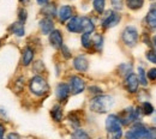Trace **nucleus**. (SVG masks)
<instances>
[{
	"instance_id": "nucleus-28",
	"label": "nucleus",
	"mask_w": 156,
	"mask_h": 139,
	"mask_svg": "<svg viewBox=\"0 0 156 139\" xmlns=\"http://www.w3.org/2000/svg\"><path fill=\"white\" fill-rule=\"evenodd\" d=\"M93 46L95 47L96 50H102V47H103V36L100 35V34H96L94 35L93 37Z\"/></svg>"
},
{
	"instance_id": "nucleus-24",
	"label": "nucleus",
	"mask_w": 156,
	"mask_h": 139,
	"mask_svg": "<svg viewBox=\"0 0 156 139\" xmlns=\"http://www.w3.org/2000/svg\"><path fill=\"white\" fill-rule=\"evenodd\" d=\"M144 23L147 24V26L150 30H155L156 29V16L151 12H148V15L144 18Z\"/></svg>"
},
{
	"instance_id": "nucleus-32",
	"label": "nucleus",
	"mask_w": 156,
	"mask_h": 139,
	"mask_svg": "<svg viewBox=\"0 0 156 139\" xmlns=\"http://www.w3.org/2000/svg\"><path fill=\"white\" fill-rule=\"evenodd\" d=\"M69 121H70L73 126H76V127H78V126L80 125V120H79V118L77 116L76 113H70V114H69Z\"/></svg>"
},
{
	"instance_id": "nucleus-20",
	"label": "nucleus",
	"mask_w": 156,
	"mask_h": 139,
	"mask_svg": "<svg viewBox=\"0 0 156 139\" xmlns=\"http://www.w3.org/2000/svg\"><path fill=\"white\" fill-rule=\"evenodd\" d=\"M51 115L54 121L57 122H60L62 118H64V112H62V107L60 104H54L51 109Z\"/></svg>"
},
{
	"instance_id": "nucleus-19",
	"label": "nucleus",
	"mask_w": 156,
	"mask_h": 139,
	"mask_svg": "<svg viewBox=\"0 0 156 139\" xmlns=\"http://www.w3.org/2000/svg\"><path fill=\"white\" fill-rule=\"evenodd\" d=\"M13 35L18 36V37H23L25 35V29H24V23L22 22H15L13 24H11L10 29H9Z\"/></svg>"
},
{
	"instance_id": "nucleus-46",
	"label": "nucleus",
	"mask_w": 156,
	"mask_h": 139,
	"mask_svg": "<svg viewBox=\"0 0 156 139\" xmlns=\"http://www.w3.org/2000/svg\"><path fill=\"white\" fill-rule=\"evenodd\" d=\"M0 139H4V138H2V137H0Z\"/></svg>"
},
{
	"instance_id": "nucleus-39",
	"label": "nucleus",
	"mask_w": 156,
	"mask_h": 139,
	"mask_svg": "<svg viewBox=\"0 0 156 139\" xmlns=\"http://www.w3.org/2000/svg\"><path fill=\"white\" fill-rule=\"evenodd\" d=\"M151 47H153V49L156 52V35H154L153 39H151Z\"/></svg>"
},
{
	"instance_id": "nucleus-11",
	"label": "nucleus",
	"mask_w": 156,
	"mask_h": 139,
	"mask_svg": "<svg viewBox=\"0 0 156 139\" xmlns=\"http://www.w3.org/2000/svg\"><path fill=\"white\" fill-rule=\"evenodd\" d=\"M48 36H49V43L54 49H60L64 46V37L60 30L54 29Z\"/></svg>"
},
{
	"instance_id": "nucleus-8",
	"label": "nucleus",
	"mask_w": 156,
	"mask_h": 139,
	"mask_svg": "<svg viewBox=\"0 0 156 139\" xmlns=\"http://www.w3.org/2000/svg\"><path fill=\"white\" fill-rule=\"evenodd\" d=\"M69 85L72 95H79L85 90V80L79 76H71L69 79Z\"/></svg>"
},
{
	"instance_id": "nucleus-5",
	"label": "nucleus",
	"mask_w": 156,
	"mask_h": 139,
	"mask_svg": "<svg viewBox=\"0 0 156 139\" xmlns=\"http://www.w3.org/2000/svg\"><path fill=\"white\" fill-rule=\"evenodd\" d=\"M148 128L149 127H147L143 122L137 121L125 133V139H147Z\"/></svg>"
},
{
	"instance_id": "nucleus-9",
	"label": "nucleus",
	"mask_w": 156,
	"mask_h": 139,
	"mask_svg": "<svg viewBox=\"0 0 156 139\" xmlns=\"http://www.w3.org/2000/svg\"><path fill=\"white\" fill-rule=\"evenodd\" d=\"M124 85H125V89L129 94H136L139 89V79H138V76L136 73H130L124 82Z\"/></svg>"
},
{
	"instance_id": "nucleus-40",
	"label": "nucleus",
	"mask_w": 156,
	"mask_h": 139,
	"mask_svg": "<svg viewBox=\"0 0 156 139\" xmlns=\"http://www.w3.org/2000/svg\"><path fill=\"white\" fill-rule=\"evenodd\" d=\"M149 12H151V13H154L156 16V2H154L153 5H151V7H150V10H149Z\"/></svg>"
},
{
	"instance_id": "nucleus-13",
	"label": "nucleus",
	"mask_w": 156,
	"mask_h": 139,
	"mask_svg": "<svg viewBox=\"0 0 156 139\" xmlns=\"http://www.w3.org/2000/svg\"><path fill=\"white\" fill-rule=\"evenodd\" d=\"M66 28L72 34H79L82 33V17L80 16H73L67 22Z\"/></svg>"
},
{
	"instance_id": "nucleus-3",
	"label": "nucleus",
	"mask_w": 156,
	"mask_h": 139,
	"mask_svg": "<svg viewBox=\"0 0 156 139\" xmlns=\"http://www.w3.org/2000/svg\"><path fill=\"white\" fill-rule=\"evenodd\" d=\"M139 114H140L139 108L135 109L133 107H127L124 110H121L118 114V116L121 121L122 126H129V125H133L139 120Z\"/></svg>"
},
{
	"instance_id": "nucleus-14",
	"label": "nucleus",
	"mask_w": 156,
	"mask_h": 139,
	"mask_svg": "<svg viewBox=\"0 0 156 139\" xmlns=\"http://www.w3.org/2000/svg\"><path fill=\"white\" fill-rule=\"evenodd\" d=\"M40 30L43 35H49L53 30H54V22L52 18H47L43 17L42 19L40 20Z\"/></svg>"
},
{
	"instance_id": "nucleus-43",
	"label": "nucleus",
	"mask_w": 156,
	"mask_h": 139,
	"mask_svg": "<svg viewBox=\"0 0 156 139\" xmlns=\"http://www.w3.org/2000/svg\"><path fill=\"white\" fill-rule=\"evenodd\" d=\"M0 115H1V116H2V118H4V116H5V118H6V113H5V110H4V109H2V108H0Z\"/></svg>"
},
{
	"instance_id": "nucleus-25",
	"label": "nucleus",
	"mask_w": 156,
	"mask_h": 139,
	"mask_svg": "<svg viewBox=\"0 0 156 139\" xmlns=\"http://www.w3.org/2000/svg\"><path fill=\"white\" fill-rule=\"evenodd\" d=\"M143 5H144V0H126V6L132 11L140 10Z\"/></svg>"
},
{
	"instance_id": "nucleus-27",
	"label": "nucleus",
	"mask_w": 156,
	"mask_h": 139,
	"mask_svg": "<svg viewBox=\"0 0 156 139\" xmlns=\"http://www.w3.org/2000/svg\"><path fill=\"white\" fill-rule=\"evenodd\" d=\"M71 139H91L90 136L82 128H77L72 134H71Z\"/></svg>"
},
{
	"instance_id": "nucleus-2",
	"label": "nucleus",
	"mask_w": 156,
	"mask_h": 139,
	"mask_svg": "<svg viewBox=\"0 0 156 139\" xmlns=\"http://www.w3.org/2000/svg\"><path fill=\"white\" fill-rule=\"evenodd\" d=\"M29 89L30 91L37 96V97H42L44 95L48 94L49 91V85L47 83V80L44 79L41 76H35L31 79L29 80Z\"/></svg>"
},
{
	"instance_id": "nucleus-21",
	"label": "nucleus",
	"mask_w": 156,
	"mask_h": 139,
	"mask_svg": "<svg viewBox=\"0 0 156 139\" xmlns=\"http://www.w3.org/2000/svg\"><path fill=\"white\" fill-rule=\"evenodd\" d=\"M139 112L143 115H153L154 112H155V108H154V106L150 102L144 101V102H142V104L139 107Z\"/></svg>"
},
{
	"instance_id": "nucleus-1",
	"label": "nucleus",
	"mask_w": 156,
	"mask_h": 139,
	"mask_svg": "<svg viewBox=\"0 0 156 139\" xmlns=\"http://www.w3.org/2000/svg\"><path fill=\"white\" fill-rule=\"evenodd\" d=\"M114 107V99L109 95H98L90 99L89 108L98 114H105Z\"/></svg>"
},
{
	"instance_id": "nucleus-4",
	"label": "nucleus",
	"mask_w": 156,
	"mask_h": 139,
	"mask_svg": "<svg viewBox=\"0 0 156 139\" xmlns=\"http://www.w3.org/2000/svg\"><path fill=\"white\" fill-rule=\"evenodd\" d=\"M121 40H122L125 46L131 47V48L135 47L138 43V40H139V34H138V30H137L136 26L127 25L121 33Z\"/></svg>"
},
{
	"instance_id": "nucleus-23",
	"label": "nucleus",
	"mask_w": 156,
	"mask_h": 139,
	"mask_svg": "<svg viewBox=\"0 0 156 139\" xmlns=\"http://www.w3.org/2000/svg\"><path fill=\"white\" fill-rule=\"evenodd\" d=\"M118 71H119V73H120L122 77L126 78L130 73H132V64H130V62L121 64V65L118 67Z\"/></svg>"
},
{
	"instance_id": "nucleus-22",
	"label": "nucleus",
	"mask_w": 156,
	"mask_h": 139,
	"mask_svg": "<svg viewBox=\"0 0 156 139\" xmlns=\"http://www.w3.org/2000/svg\"><path fill=\"white\" fill-rule=\"evenodd\" d=\"M137 76H138V79H139V84H140L142 86L147 88L148 84H149V80H148V77H147L145 70H144L142 66L138 67V73H137Z\"/></svg>"
},
{
	"instance_id": "nucleus-15",
	"label": "nucleus",
	"mask_w": 156,
	"mask_h": 139,
	"mask_svg": "<svg viewBox=\"0 0 156 139\" xmlns=\"http://www.w3.org/2000/svg\"><path fill=\"white\" fill-rule=\"evenodd\" d=\"M73 67L78 72H87L89 68V61L84 55H78L73 59Z\"/></svg>"
},
{
	"instance_id": "nucleus-36",
	"label": "nucleus",
	"mask_w": 156,
	"mask_h": 139,
	"mask_svg": "<svg viewBox=\"0 0 156 139\" xmlns=\"http://www.w3.org/2000/svg\"><path fill=\"white\" fill-rule=\"evenodd\" d=\"M147 139H156V126H154V127H149V128H148Z\"/></svg>"
},
{
	"instance_id": "nucleus-7",
	"label": "nucleus",
	"mask_w": 156,
	"mask_h": 139,
	"mask_svg": "<svg viewBox=\"0 0 156 139\" xmlns=\"http://www.w3.org/2000/svg\"><path fill=\"white\" fill-rule=\"evenodd\" d=\"M106 131L108 134L122 132V123L117 114H109L106 119Z\"/></svg>"
},
{
	"instance_id": "nucleus-18",
	"label": "nucleus",
	"mask_w": 156,
	"mask_h": 139,
	"mask_svg": "<svg viewBox=\"0 0 156 139\" xmlns=\"http://www.w3.org/2000/svg\"><path fill=\"white\" fill-rule=\"evenodd\" d=\"M95 30V24L91 18L89 17H82V33L83 34H91Z\"/></svg>"
},
{
	"instance_id": "nucleus-6",
	"label": "nucleus",
	"mask_w": 156,
	"mask_h": 139,
	"mask_svg": "<svg viewBox=\"0 0 156 139\" xmlns=\"http://www.w3.org/2000/svg\"><path fill=\"white\" fill-rule=\"evenodd\" d=\"M121 20V15L114 11V10H109L107 12H105V15H102V19H101V26L105 29H111L117 26Z\"/></svg>"
},
{
	"instance_id": "nucleus-45",
	"label": "nucleus",
	"mask_w": 156,
	"mask_h": 139,
	"mask_svg": "<svg viewBox=\"0 0 156 139\" xmlns=\"http://www.w3.org/2000/svg\"><path fill=\"white\" fill-rule=\"evenodd\" d=\"M20 2H24V1H25V0H20Z\"/></svg>"
},
{
	"instance_id": "nucleus-29",
	"label": "nucleus",
	"mask_w": 156,
	"mask_h": 139,
	"mask_svg": "<svg viewBox=\"0 0 156 139\" xmlns=\"http://www.w3.org/2000/svg\"><path fill=\"white\" fill-rule=\"evenodd\" d=\"M105 5H106V0H94V2H93L94 10L98 12V15H103V12H105Z\"/></svg>"
},
{
	"instance_id": "nucleus-31",
	"label": "nucleus",
	"mask_w": 156,
	"mask_h": 139,
	"mask_svg": "<svg viewBox=\"0 0 156 139\" xmlns=\"http://www.w3.org/2000/svg\"><path fill=\"white\" fill-rule=\"evenodd\" d=\"M145 58H147V60H148L149 62L155 64V65H156V52L154 50V49L148 50V52L145 53Z\"/></svg>"
},
{
	"instance_id": "nucleus-38",
	"label": "nucleus",
	"mask_w": 156,
	"mask_h": 139,
	"mask_svg": "<svg viewBox=\"0 0 156 139\" xmlns=\"http://www.w3.org/2000/svg\"><path fill=\"white\" fill-rule=\"evenodd\" d=\"M6 139H20V136L16 132H11L7 134V138Z\"/></svg>"
},
{
	"instance_id": "nucleus-48",
	"label": "nucleus",
	"mask_w": 156,
	"mask_h": 139,
	"mask_svg": "<svg viewBox=\"0 0 156 139\" xmlns=\"http://www.w3.org/2000/svg\"><path fill=\"white\" fill-rule=\"evenodd\" d=\"M151 1H154V0H151Z\"/></svg>"
},
{
	"instance_id": "nucleus-41",
	"label": "nucleus",
	"mask_w": 156,
	"mask_h": 139,
	"mask_svg": "<svg viewBox=\"0 0 156 139\" xmlns=\"http://www.w3.org/2000/svg\"><path fill=\"white\" fill-rule=\"evenodd\" d=\"M48 1L49 0H37V4H39L40 6H44V5L48 4Z\"/></svg>"
},
{
	"instance_id": "nucleus-12",
	"label": "nucleus",
	"mask_w": 156,
	"mask_h": 139,
	"mask_svg": "<svg viewBox=\"0 0 156 139\" xmlns=\"http://www.w3.org/2000/svg\"><path fill=\"white\" fill-rule=\"evenodd\" d=\"M73 17V7L70 5H62L58 10V18L61 23H65Z\"/></svg>"
},
{
	"instance_id": "nucleus-16",
	"label": "nucleus",
	"mask_w": 156,
	"mask_h": 139,
	"mask_svg": "<svg viewBox=\"0 0 156 139\" xmlns=\"http://www.w3.org/2000/svg\"><path fill=\"white\" fill-rule=\"evenodd\" d=\"M34 57H35L34 49H33L31 47L27 46V47L23 49V52H22V65H23V66H29V65L33 62Z\"/></svg>"
},
{
	"instance_id": "nucleus-30",
	"label": "nucleus",
	"mask_w": 156,
	"mask_h": 139,
	"mask_svg": "<svg viewBox=\"0 0 156 139\" xmlns=\"http://www.w3.org/2000/svg\"><path fill=\"white\" fill-rule=\"evenodd\" d=\"M111 5L114 11H120L124 7V0H111Z\"/></svg>"
},
{
	"instance_id": "nucleus-42",
	"label": "nucleus",
	"mask_w": 156,
	"mask_h": 139,
	"mask_svg": "<svg viewBox=\"0 0 156 139\" xmlns=\"http://www.w3.org/2000/svg\"><path fill=\"white\" fill-rule=\"evenodd\" d=\"M4 133H5V127H4V125L0 123V137H2Z\"/></svg>"
},
{
	"instance_id": "nucleus-37",
	"label": "nucleus",
	"mask_w": 156,
	"mask_h": 139,
	"mask_svg": "<svg viewBox=\"0 0 156 139\" xmlns=\"http://www.w3.org/2000/svg\"><path fill=\"white\" fill-rule=\"evenodd\" d=\"M60 49H61L62 57H64L65 59H70V58H71V52H70V49L67 48V46H65V44H64V46H62Z\"/></svg>"
},
{
	"instance_id": "nucleus-34",
	"label": "nucleus",
	"mask_w": 156,
	"mask_h": 139,
	"mask_svg": "<svg viewBox=\"0 0 156 139\" xmlns=\"http://www.w3.org/2000/svg\"><path fill=\"white\" fill-rule=\"evenodd\" d=\"M147 77H148V80L155 82L156 80V67H151V68L147 72Z\"/></svg>"
},
{
	"instance_id": "nucleus-17",
	"label": "nucleus",
	"mask_w": 156,
	"mask_h": 139,
	"mask_svg": "<svg viewBox=\"0 0 156 139\" xmlns=\"http://www.w3.org/2000/svg\"><path fill=\"white\" fill-rule=\"evenodd\" d=\"M41 13L47 17V18H54L55 16H58V11H57V6L55 4H47L44 6H42V10H41Z\"/></svg>"
},
{
	"instance_id": "nucleus-33",
	"label": "nucleus",
	"mask_w": 156,
	"mask_h": 139,
	"mask_svg": "<svg viewBox=\"0 0 156 139\" xmlns=\"http://www.w3.org/2000/svg\"><path fill=\"white\" fill-rule=\"evenodd\" d=\"M89 92L93 94L94 97H95V96H98V95H102V89L96 86V85H91V86H89Z\"/></svg>"
},
{
	"instance_id": "nucleus-47",
	"label": "nucleus",
	"mask_w": 156,
	"mask_h": 139,
	"mask_svg": "<svg viewBox=\"0 0 156 139\" xmlns=\"http://www.w3.org/2000/svg\"><path fill=\"white\" fill-rule=\"evenodd\" d=\"M98 139H102V138H98Z\"/></svg>"
},
{
	"instance_id": "nucleus-44",
	"label": "nucleus",
	"mask_w": 156,
	"mask_h": 139,
	"mask_svg": "<svg viewBox=\"0 0 156 139\" xmlns=\"http://www.w3.org/2000/svg\"><path fill=\"white\" fill-rule=\"evenodd\" d=\"M153 123L156 126V110L154 112V114H153Z\"/></svg>"
},
{
	"instance_id": "nucleus-35",
	"label": "nucleus",
	"mask_w": 156,
	"mask_h": 139,
	"mask_svg": "<svg viewBox=\"0 0 156 139\" xmlns=\"http://www.w3.org/2000/svg\"><path fill=\"white\" fill-rule=\"evenodd\" d=\"M28 18V12H27V10L25 9H20V11H18V19L20 22L22 23H24L25 20Z\"/></svg>"
},
{
	"instance_id": "nucleus-10",
	"label": "nucleus",
	"mask_w": 156,
	"mask_h": 139,
	"mask_svg": "<svg viewBox=\"0 0 156 139\" xmlns=\"http://www.w3.org/2000/svg\"><path fill=\"white\" fill-rule=\"evenodd\" d=\"M71 95V90H70V85L66 83H59L55 88V96L58 99L59 102H66Z\"/></svg>"
},
{
	"instance_id": "nucleus-26",
	"label": "nucleus",
	"mask_w": 156,
	"mask_h": 139,
	"mask_svg": "<svg viewBox=\"0 0 156 139\" xmlns=\"http://www.w3.org/2000/svg\"><path fill=\"white\" fill-rule=\"evenodd\" d=\"M80 42L82 46L85 49H90L93 47V39H91V34H83L80 37Z\"/></svg>"
}]
</instances>
